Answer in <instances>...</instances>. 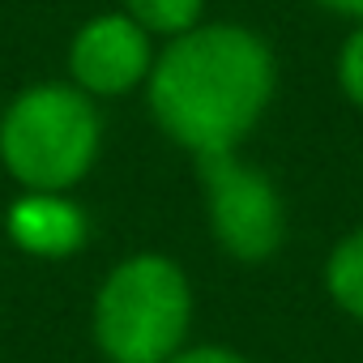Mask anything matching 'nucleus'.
Returning a JSON list of instances; mask_svg holds the SVG:
<instances>
[{
	"mask_svg": "<svg viewBox=\"0 0 363 363\" xmlns=\"http://www.w3.org/2000/svg\"><path fill=\"white\" fill-rule=\"evenodd\" d=\"M274 94L269 48L240 26H197L150 69L154 120L197 158L227 154Z\"/></svg>",
	"mask_w": 363,
	"mask_h": 363,
	"instance_id": "1",
	"label": "nucleus"
},
{
	"mask_svg": "<svg viewBox=\"0 0 363 363\" xmlns=\"http://www.w3.org/2000/svg\"><path fill=\"white\" fill-rule=\"evenodd\" d=\"M189 282L167 257L141 252L111 269L94 303L99 346L116 363H167L189 329Z\"/></svg>",
	"mask_w": 363,
	"mask_h": 363,
	"instance_id": "2",
	"label": "nucleus"
},
{
	"mask_svg": "<svg viewBox=\"0 0 363 363\" xmlns=\"http://www.w3.org/2000/svg\"><path fill=\"white\" fill-rule=\"evenodd\" d=\"M94 150L99 116L77 86H35L0 120V158L35 193H60L82 179Z\"/></svg>",
	"mask_w": 363,
	"mask_h": 363,
	"instance_id": "3",
	"label": "nucleus"
},
{
	"mask_svg": "<svg viewBox=\"0 0 363 363\" xmlns=\"http://www.w3.org/2000/svg\"><path fill=\"white\" fill-rule=\"evenodd\" d=\"M201 162V179H206V197H210V223L218 244L240 257V261H265L278 252L282 244V201L274 193V184L244 167L231 150L227 154H206Z\"/></svg>",
	"mask_w": 363,
	"mask_h": 363,
	"instance_id": "4",
	"label": "nucleus"
},
{
	"mask_svg": "<svg viewBox=\"0 0 363 363\" xmlns=\"http://www.w3.org/2000/svg\"><path fill=\"white\" fill-rule=\"evenodd\" d=\"M69 65H73V82L82 94H124L154 69L150 35L124 13L94 18L73 39Z\"/></svg>",
	"mask_w": 363,
	"mask_h": 363,
	"instance_id": "5",
	"label": "nucleus"
},
{
	"mask_svg": "<svg viewBox=\"0 0 363 363\" xmlns=\"http://www.w3.org/2000/svg\"><path fill=\"white\" fill-rule=\"evenodd\" d=\"M9 235L35 257H69L86 240V218L60 193H30L9 210Z\"/></svg>",
	"mask_w": 363,
	"mask_h": 363,
	"instance_id": "6",
	"label": "nucleus"
},
{
	"mask_svg": "<svg viewBox=\"0 0 363 363\" xmlns=\"http://www.w3.org/2000/svg\"><path fill=\"white\" fill-rule=\"evenodd\" d=\"M325 278H329V295H333L350 316L363 320V231H354L350 240H342V244L333 248Z\"/></svg>",
	"mask_w": 363,
	"mask_h": 363,
	"instance_id": "7",
	"label": "nucleus"
},
{
	"mask_svg": "<svg viewBox=\"0 0 363 363\" xmlns=\"http://www.w3.org/2000/svg\"><path fill=\"white\" fill-rule=\"evenodd\" d=\"M128 18L150 35H189L197 30V13H201V0H124Z\"/></svg>",
	"mask_w": 363,
	"mask_h": 363,
	"instance_id": "8",
	"label": "nucleus"
},
{
	"mask_svg": "<svg viewBox=\"0 0 363 363\" xmlns=\"http://www.w3.org/2000/svg\"><path fill=\"white\" fill-rule=\"evenodd\" d=\"M337 77H342V90L363 107V22H359V30H354V35L346 39V48H342Z\"/></svg>",
	"mask_w": 363,
	"mask_h": 363,
	"instance_id": "9",
	"label": "nucleus"
},
{
	"mask_svg": "<svg viewBox=\"0 0 363 363\" xmlns=\"http://www.w3.org/2000/svg\"><path fill=\"white\" fill-rule=\"evenodd\" d=\"M167 363H244V359L231 354V350H223V346H193V350L171 354Z\"/></svg>",
	"mask_w": 363,
	"mask_h": 363,
	"instance_id": "10",
	"label": "nucleus"
},
{
	"mask_svg": "<svg viewBox=\"0 0 363 363\" xmlns=\"http://www.w3.org/2000/svg\"><path fill=\"white\" fill-rule=\"evenodd\" d=\"M325 9H337V13H350V18H363V0H320Z\"/></svg>",
	"mask_w": 363,
	"mask_h": 363,
	"instance_id": "11",
	"label": "nucleus"
}]
</instances>
